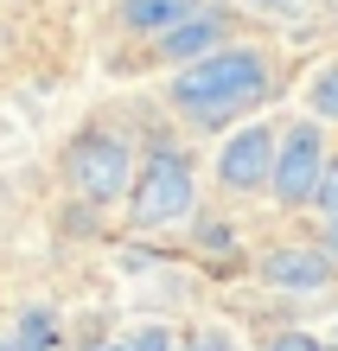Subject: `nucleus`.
Segmentation results:
<instances>
[{
  "mask_svg": "<svg viewBox=\"0 0 338 351\" xmlns=\"http://www.w3.org/2000/svg\"><path fill=\"white\" fill-rule=\"evenodd\" d=\"M134 147L121 134L109 128H90V134H77L71 141V154H64V179H71V192L77 198H90V204H115V198H128L134 192Z\"/></svg>",
  "mask_w": 338,
  "mask_h": 351,
  "instance_id": "7ed1b4c3",
  "label": "nucleus"
},
{
  "mask_svg": "<svg viewBox=\"0 0 338 351\" xmlns=\"http://www.w3.org/2000/svg\"><path fill=\"white\" fill-rule=\"evenodd\" d=\"M268 90H274V71L256 45H224L173 77V102L198 128H230L237 115H256L268 102Z\"/></svg>",
  "mask_w": 338,
  "mask_h": 351,
  "instance_id": "f257e3e1",
  "label": "nucleus"
},
{
  "mask_svg": "<svg viewBox=\"0 0 338 351\" xmlns=\"http://www.w3.org/2000/svg\"><path fill=\"white\" fill-rule=\"evenodd\" d=\"M313 211H319L326 223L338 217V154L326 160V173H319V192H313Z\"/></svg>",
  "mask_w": 338,
  "mask_h": 351,
  "instance_id": "9b49d317",
  "label": "nucleus"
},
{
  "mask_svg": "<svg viewBox=\"0 0 338 351\" xmlns=\"http://www.w3.org/2000/svg\"><path fill=\"white\" fill-rule=\"evenodd\" d=\"M262 281L287 287V294H313V287L332 281V250H306V243H287V250L262 256Z\"/></svg>",
  "mask_w": 338,
  "mask_h": 351,
  "instance_id": "423d86ee",
  "label": "nucleus"
},
{
  "mask_svg": "<svg viewBox=\"0 0 338 351\" xmlns=\"http://www.w3.org/2000/svg\"><path fill=\"white\" fill-rule=\"evenodd\" d=\"M102 351H147V332H128V339H115V345H102Z\"/></svg>",
  "mask_w": 338,
  "mask_h": 351,
  "instance_id": "4468645a",
  "label": "nucleus"
},
{
  "mask_svg": "<svg viewBox=\"0 0 338 351\" xmlns=\"http://www.w3.org/2000/svg\"><path fill=\"white\" fill-rule=\"evenodd\" d=\"M274 154H281L274 128H262V121L237 128V134L224 141V154H217V179H224V192H262V185H274Z\"/></svg>",
  "mask_w": 338,
  "mask_h": 351,
  "instance_id": "39448f33",
  "label": "nucleus"
},
{
  "mask_svg": "<svg viewBox=\"0 0 338 351\" xmlns=\"http://www.w3.org/2000/svg\"><path fill=\"white\" fill-rule=\"evenodd\" d=\"M326 141L313 121H300V128L281 134V154H274V185L268 192L281 204H313V192H319V173H326Z\"/></svg>",
  "mask_w": 338,
  "mask_h": 351,
  "instance_id": "20e7f679",
  "label": "nucleus"
},
{
  "mask_svg": "<svg viewBox=\"0 0 338 351\" xmlns=\"http://www.w3.org/2000/svg\"><path fill=\"white\" fill-rule=\"evenodd\" d=\"M268 351H326V339H313V332H274Z\"/></svg>",
  "mask_w": 338,
  "mask_h": 351,
  "instance_id": "f8f14e48",
  "label": "nucleus"
},
{
  "mask_svg": "<svg viewBox=\"0 0 338 351\" xmlns=\"http://www.w3.org/2000/svg\"><path fill=\"white\" fill-rule=\"evenodd\" d=\"M198 185H192V160L179 147H147L134 192H128V223L134 230H173V223L192 217Z\"/></svg>",
  "mask_w": 338,
  "mask_h": 351,
  "instance_id": "f03ea898",
  "label": "nucleus"
},
{
  "mask_svg": "<svg viewBox=\"0 0 338 351\" xmlns=\"http://www.w3.org/2000/svg\"><path fill=\"white\" fill-rule=\"evenodd\" d=\"M198 13V0H121V19H128L134 32H173L179 19H192Z\"/></svg>",
  "mask_w": 338,
  "mask_h": 351,
  "instance_id": "6e6552de",
  "label": "nucleus"
},
{
  "mask_svg": "<svg viewBox=\"0 0 338 351\" xmlns=\"http://www.w3.org/2000/svg\"><path fill=\"white\" fill-rule=\"evenodd\" d=\"M326 250H332V256H338V217H332V223H326Z\"/></svg>",
  "mask_w": 338,
  "mask_h": 351,
  "instance_id": "2eb2a0df",
  "label": "nucleus"
},
{
  "mask_svg": "<svg viewBox=\"0 0 338 351\" xmlns=\"http://www.w3.org/2000/svg\"><path fill=\"white\" fill-rule=\"evenodd\" d=\"M210 51H224V19L217 13H192L173 32H160V58H173V64H198Z\"/></svg>",
  "mask_w": 338,
  "mask_h": 351,
  "instance_id": "0eeeda50",
  "label": "nucleus"
},
{
  "mask_svg": "<svg viewBox=\"0 0 338 351\" xmlns=\"http://www.w3.org/2000/svg\"><path fill=\"white\" fill-rule=\"evenodd\" d=\"M313 115H319V121H338V64L313 77Z\"/></svg>",
  "mask_w": 338,
  "mask_h": 351,
  "instance_id": "9d476101",
  "label": "nucleus"
},
{
  "mask_svg": "<svg viewBox=\"0 0 338 351\" xmlns=\"http://www.w3.org/2000/svg\"><path fill=\"white\" fill-rule=\"evenodd\" d=\"M192 351H243V345H230V339H217V332H204V339H198Z\"/></svg>",
  "mask_w": 338,
  "mask_h": 351,
  "instance_id": "ddd939ff",
  "label": "nucleus"
},
{
  "mask_svg": "<svg viewBox=\"0 0 338 351\" xmlns=\"http://www.w3.org/2000/svg\"><path fill=\"white\" fill-rule=\"evenodd\" d=\"M51 339H58L51 313H45V306H32V313L19 319V332H13V351H51Z\"/></svg>",
  "mask_w": 338,
  "mask_h": 351,
  "instance_id": "1a4fd4ad",
  "label": "nucleus"
}]
</instances>
